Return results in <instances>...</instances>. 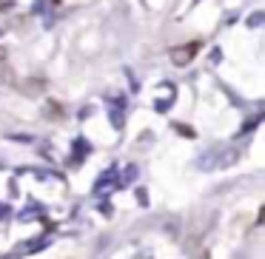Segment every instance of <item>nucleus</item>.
Masks as SVG:
<instances>
[{
    "instance_id": "1",
    "label": "nucleus",
    "mask_w": 265,
    "mask_h": 259,
    "mask_svg": "<svg viewBox=\"0 0 265 259\" xmlns=\"http://www.w3.org/2000/svg\"><path fill=\"white\" fill-rule=\"evenodd\" d=\"M200 40H191V43L180 46V49H174L171 52V60L177 63V66H186V63H191V57H197V52H200Z\"/></svg>"
}]
</instances>
